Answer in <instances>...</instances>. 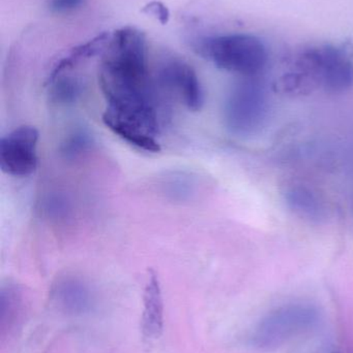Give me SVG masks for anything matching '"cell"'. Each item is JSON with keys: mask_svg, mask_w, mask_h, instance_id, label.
<instances>
[{"mask_svg": "<svg viewBox=\"0 0 353 353\" xmlns=\"http://www.w3.org/2000/svg\"><path fill=\"white\" fill-rule=\"evenodd\" d=\"M99 85L107 101L106 111L138 126L151 136L160 132L158 86L149 65L146 35L124 27L106 39Z\"/></svg>", "mask_w": 353, "mask_h": 353, "instance_id": "1", "label": "cell"}, {"mask_svg": "<svg viewBox=\"0 0 353 353\" xmlns=\"http://www.w3.org/2000/svg\"><path fill=\"white\" fill-rule=\"evenodd\" d=\"M353 85V54L346 46L319 45L303 49L276 90L298 97L317 90L341 93Z\"/></svg>", "mask_w": 353, "mask_h": 353, "instance_id": "2", "label": "cell"}, {"mask_svg": "<svg viewBox=\"0 0 353 353\" xmlns=\"http://www.w3.org/2000/svg\"><path fill=\"white\" fill-rule=\"evenodd\" d=\"M188 43L195 54L216 68L242 78L258 77L269 61L263 41L249 33L198 35Z\"/></svg>", "mask_w": 353, "mask_h": 353, "instance_id": "3", "label": "cell"}, {"mask_svg": "<svg viewBox=\"0 0 353 353\" xmlns=\"http://www.w3.org/2000/svg\"><path fill=\"white\" fill-rule=\"evenodd\" d=\"M267 90L257 77L242 78L232 86L224 105L226 128L234 136L249 137L260 132L269 119Z\"/></svg>", "mask_w": 353, "mask_h": 353, "instance_id": "4", "label": "cell"}, {"mask_svg": "<svg viewBox=\"0 0 353 353\" xmlns=\"http://www.w3.org/2000/svg\"><path fill=\"white\" fill-rule=\"evenodd\" d=\"M318 311L303 303L284 305L269 312L257 325L252 336L255 347L271 350L312 329L318 323Z\"/></svg>", "mask_w": 353, "mask_h": 353, "instance_id": "5", "label": "cell"}, {"mask_svg": "<svg viewBox=\"0 0 353 353\" xmlns=\"http://www.w3.org/2000/svg\"><path fill=\"white\" fill-rule=\"evenodd\" d=\"M158 89L180 99L191 112H198L204 105V92L195 68L188 61L169 52L158 58L153 72Z\"/></svg>", "mask_w": 353, "mask_h": 353, "instance_id": "6", "label": "cell"}, {"mask_svg": "<svg viewBox=\"0 0 353 353\" xmlns=\"http://www.w3.org/2000/svg\"><path fill=\"white\" fill-rule=\"evenodd\" d=\"M39 132L35 126L15 128L0 141V168L6 175L27 176L35 173L39 165L37 143Z\"/></svg>", "mask_w": 353, "mask_h": 353, "instance_id": "7", "label": "cell"}, {"mask_svg": "<svg viewBox=\"0 0 353 353\" xmlns=\"http://www.w3.org/2000/svg\"><path fill=\"white\" fill-rule=\"evenodd\" d=\"M143 303H144L142 316L143 337L147 341H155L159 339L163 332L164 305L159 277L153 270H151L149 273Z\"/></svg>", "mask_w": 353, "mask_h": 353, "instance_id": "8", "label": "cell"}, {"mask_svg": "<svg viewBox=\"0 0 353 353\" xmlns=\"http://www.w3.org/2000/svg\"><path fill=\"white\" fill-rule=\"evenodd\" d=\"M52 298L66 312H85L90 306L91 296L84 282L74 277L59 280L52 290Z\"/></svg>", "mask_w": 353, "mask_h": 353, "instance_id": "9", "label": "cell"}, {"mask_svg": "<svg viewBox=\"0 0 353 353\" xmlns=\"http://www.w3.org/2000/svg\"><path fill=\"white\" fill-rule=\"evenodd\" d=\"M102 120L106 128H109L118 138L132 145L135 148L151 153H158L161 151V145L158 142L157 137L151 136L149 132L137 128L134 124L120 119L107 111L104 112Z\"/></svg>", "mask_w": 353, "mask_h": 353, "instance_id": "10", "label": "cell"}, {"mask_svg": "<svg viewBox=\"0 0 353 353\" xmlns=\"http://www.w3.org/2000/svg\"><path fill=\"white\" fill-rule=\"evenodd\" d=\"M72 70L48 76L46 85L49 87L50 101L54 105H74L83 94L84 81L80 76L73 74Z\"/></svg>", "mask_w": 353, "mask_h": 353, "instance_id": "11", "label": "cell"}, {"mask_svg": "<svg viewBox=\"0 0 353 353\" xmlns=\"http://www.w3.org/2000/svg\"><path fill=\"white\" fill-rule=\"evenodd\" d=\"M286 199L290 207L303 217L319 219L325 213L321 199L308 187L300 185L292 187L286 193Z\"/></svg>", "mask_w": 353, "mask_h": 353, "instance_id": "12", "label": "cell"}, {"mask_svg": "<svg viewBox=\"0 0 353 353\" xmlns=\"http://www.w3.org/2000/svg\"><path fill=\"white\" fill-rule=\"evenodd\" d=\"M93 139L90 134L84 130H77L66 139V142L62 145V153L68 159L80 157L83 153L91 148Z\"/></svg>", "mask_w": 353, "mask_h": 353, "instance_id": "13", "label": "cell"}, {"mask_svg": "<svg viewBox=\"0 0 353 353\" xmlns=\"http://www.w3.org/2000/svg\"><path fill=\"white\" fill-rule=\"evenodd\" d=\"M86 0H48L50 12L57 14H68L78 12Z\"/></svg>", "mask_w": 353, "mask_h": 353, "instance_id": "14", "label": "cell"}]
</instances>
